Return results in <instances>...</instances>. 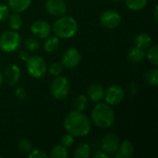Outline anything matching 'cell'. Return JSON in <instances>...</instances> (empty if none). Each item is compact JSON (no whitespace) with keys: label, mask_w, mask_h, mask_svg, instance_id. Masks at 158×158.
Listing matches in <instances>:
<instances>
[{"label":"cell","mask_w":158,"mask_h":158,"mask_svg":"<svg viewBox=\"0 0 158 158\" xmlns=\"http://www.w3.org/2000/svg\"><path fill=\"white\" fill-rule=\"evenodd\" d=\"M64 129L73 137L82 138L87 136L91 131V121L83 114L73 110L69 112L64 118Z\"/></svg>","instance_id":"1"},{"label":"cell","mask_w":158,"mask_h":158,"mask_svg":"<svg viewBox=\"0 0 158 158\" xmlns=\"http://www.w3.org/2000/svg\"><path fill=\"white\" fill-rule=\"evenodd\" d=\"M93 123L99 129L110 128L115 122V112L112 106L106 103H96L91 114Z\"/></svg>","instance_id":"2"},{"label":"cell","mask_w":158,"mask_h":158,"mask_svg":"<svg viewBox=\"0 0 158 158\" xmlns=\"http://www.w3.org/2000/svg\"><path fill=\"white\" fill-rule=\"evenodd\" d=\"M52 30L59 39H69L78 32L79 24L73 17L63 15L54 22Z\"/></svg>","instance_id":"3"},{"label":"cell","mask_w":158,"mask_h":158,"mask_svg":"<svg viewBox=\"0 0 158 158\" xmlns=\"http://www.w3.org/2000/svg\"><path fill=\"white\" fill-rule=\"evenodd\" d=\"M21 44V36L17 31H6L0 35V49L6 53L15 52Z\"/></svg>","instance_id":"4"},{"label":"cell","mask_w":158,"mask_h":158,"mask_svg":"<svg viewBox=\"0 0 158 158\" xmlns=\"http://www.w3.org/2000/svg\"><path fill=\"white\" fill-rule=\"evenodd\" d=\"M69 90L70 84L69 80L60 75L56 76L50 84V93L52 96L56 100L65 99L69 95Z\"/></svg>","instance_id":"5"},{"label":"cell","mask_w":158,"mask_h":158,"mask_svg":"<svg viewBox=\"0 0 158 158\" xmlns=\"http://www.w3.org/2000/svg\"><path fill=\"white\" fill-rule=\"evenodd\" d=\"M26 69L29 74L34 79L44 77L47 71V67L44 59L40 56H31L25 61Z\"/></svg>","instance_id":"6"},{"label":"cell","mask_w":158,"mask_h":158,"mask_svg":"<svg viewBox=\"0 0 158 158\" xmlns=\"http://www.w3.org/2000/svg\"><path fill=\"white\" fill-rule=\"evenodd\" d=\"M125 97V92L123 88L119 85L113 84L105 90L104 100L106 104L110 105L111 106L119 105Z\"/></svg>","instance_id":"7"},{"label":"cell","mask_w":158,"mask_h":158,"mask_svg":"<svg viewBox=\"0 0 158 158\" xmlns=\"http://www.w3.org/2000/svg\"><path fill=\"white\" fill-rule=\"evenodd\" d=\"M99 21L104 28L110 30L115 29L118 27L121 22V15L114 9H108L102 13L99 18Z\"/></svg>","instance_id":"8"},{"label":"cell","mask_w":158,"mask_h":158,"mask_svg":"<svg viewBox=\"0 0 158 158\" xmlns=\"http://www.w3.org/2000/svg\"><path fill=\"white\" fill-rule=\"evenodd\" d=\"M120 143L119 137L116 133H107L101 140V149L103 152L112 156L118 149Z\"/></svg>","instance_id":"9"},{"label":"cell","mask_w":158,"mask_h":158,"mask_svg":"<svg viewBox=\"0 0 158 158\" xmlns=\"http://www.w3.org/2000/svg\"><path fill=\"white\" fill-rule=\"evenodd\" d=\"M81 61V55L80 51L76 48H69L67 49L61 58V64L64 68L67 69H74L79 66Z\"/></svg>","instance_id":"10"},{"label":"cell","mask_w":158,"mask_h":158,"mask_svg":"<svg viewBox=\"0 0 158 158\" xmlns=\"http://www.w3.org/2000/svg\"><path fill=\"white\" fill-rule=\"evenodd\" d=\"M44 8L48 14L54 17H61L67 12V5L64 0H47Z\"/></svg>","instance_id":"11"},{"label":"cell","mask_w":158,"mask_h":158,"mask_svg":"<svg viewBox=\"0 0 158 158\" xmlns=\"http://www.w3.org/2000/svg\"><path fill=\"white\" fill-rule=\"evenodd\" d=\"M31 31L39 39H46L52 32V27L45 20H36L31 26Z\"/></svg>","instance_id":"12"},{"label":"cell","mask_w":158,"mask_h":158,"mask_svg":"<svg viewBox=\"0 0 158 158\" xmlns=\"http://www.w3.org/2000/svg\"><path fill=\"white\" fill-rule=\"evenodd\" d=\"M20 76H21L20 68L16 64H12L6 69L3 77L7 85L14 86L19 81Z\"/></svg>","instance_id":"13"},{"label":"cell","mask_w":158,"mask_h":158,"mask_svg":"<svg viewBox=\"0 0 158 158\" xmlns=\"http://www.w3.org/2000/svg\"><path fill=\"white\" fill-rule=\"evenodd\" d=\"M89 99L94 103H99L104 100L105 95V88L99 82H94L89 85L87 90Z\"/></svg>","instance_id":"14"},{"label":"cell","mask_w":158,"mask_h":158,"mask_svg":"<svg viewBox=\"0 0 158 158\" xmlns=\"http://www.w3.org/2000/svg\"><path fill=\"white\" fill-rule=\"evenodd\" d=\"M134 154V145L131 141L125 140L119 143L118 151L112 156L118 158H130Z\"/></svg>","instance_id":"15"},{"label":"cell","mask_w":158,"mask_h":158,"mask_svg":"<svg viewBox=\"0 0 158 158\" xmlns=\"http://www.w3.org/2000/svg\"><path fill=\"white\" fill-rule=\"evenodd\" d=\"M8 7L16 13H21L27 10L31 4V0H8Z\"/></svg>","instance_id":"16"},{"label":"cell","mask_w":158,"mask_h":158,"mask_svg":"<svg viewBox=\"0 0 158 158\" xmlns=\"http://www.w3.org/2000/svg\"><path fill=\"white\" fill-rule=\"evenodd\" d=\"M128 59L132 63H140L145 59V51L137 46H133L128 52Z\"/></svg>","instance_id":"17"},{"label":"cell","mask_w":158,"mask_h":158,"mask_svg":"<svg viewBox=\"0 0 158 158\" xmlns=\"http://www.w3.org/2000/svg\"><path fill=\"white\" fill-rule=\"evenodd\" d=\"M134 43L135 46L145 51L153 44V38L147 33H140L136 36Z\"/></svg>","instance_id":"18"},{"label":"cell","mask_w":158,"mask_h":158,"mask_svg":"<svg viewBox=\"0 0 158 158\" xmlns=\"http://www.w3.org/2000/svg\"><path fill=\"white\" fill-rule=\"evenodd\" d=\"M92 153L91 145L87 143H80L74 150L75 158H89Z\"/></svg>","instance_id":"19"},{"label":"cell","mask_w":158,"mask_h":158,"mask_svg":"<svg viewBox=\"0 0 158 158\" xmlns=\"http://www.w3.org/2000/svg\"><path fill=\"white\" fill-rule=\"evenodd\" d=\"M88 104H89L88 97L84 94H80L76 96L73 100V108L76 111L83 112L87 109Z\"/></svg>","instance_id":"20"},{"label":"cell","mask_w":158,"mask_h":158,"mask_svg":"<svg viewBox=\"0 0 158 158\" xmlns=\"http://www.w3.org/2000/svg\"><path fill=\"white\" fill-rule=\"evenodd\" d=\"M59 38L57 36L47 37L44 44V49L47 53H54L59 47Z\"/></svg>","instance_id":"21"},{"label":"cell","mask_w":158,"mask_h":158,"mask_svg":"<svg viewBox=\"0 0 158 158\" xmlns=\"http://www.w3.org/2000/svg\"><path fill=\"white\" fill-rule=\"evenodd\" d=\"M7 19H8V26H9L10 30L18 31L21 28L23 20H22V18L19 15V13L14 12L11 15H8Z\"/></svg>","instance_id":"22"},{"label":"cell","mask_w":158,"mask_h":158,"mask_svg":"<svg viewBox=\"0 0 158 158\" xmlns=\"http://www.w3.org/2000/svg\"><path fill=\"white\" fill-rule=\"evenodd\" d=\"M145 58L155 67L158 66V46L157 44H152L147 50H145Z\"/></svg>","instance_id":"23"},{"label":"cell","mask_w":158,"mask_h":158,"mask_svg":"<svg viewBox=\"0 0 158 158\" xmlns=\"http://www.w3.org/2000/svg\"><path fill=\"white\" fill-rule=\"evenodd\" d=\"M144 81L151 86H157L158 85V69L156 67L154 69H148L143 75Z\"/></svg>","instance_id":"24"},{"label":"cell","mask_w":158,"mask_h":158,"mask_svg":"<svg viewBox=\"0 0 158 158\" xmlns=\"http://www.w3.org/2000/svg\"><path fill=\"white\" fill-rule=\"evenodd\" d=\"M126 6L131 11H141L147 6V0H124Z\"/></svg>","instance_id":"25"},{"label":"cell","mask_w":158,"mask_h":158,"mask_svg":"<svg viewBox=\"0 0 158 158\" xmlns=\"http://www.w3.org/2000/svg\"><path fill=\"white\" fill-rule=\"evenodd\" d=\"M69 154H68L67 147H65L61 143L55 145L51 149L50 154H49V156L51 158H67Z\"/></svg>","instance_id":"26"},{"label":"cell","mask_w":158,"mask_h":158,"mask_svg":"<svg viewBox=\"0 0 158 158\" xmlns=\"http://www.w3.org/2000/svg\"><path fill=\"white\" fill-rule=\"evenodd\" d=\"M18 148L23 154H29L32 150V143L30 140L22 138L18 142Z\"/></svg>","instance_id":"27"},{"label":"cell","mask_w":158,"mask_h":158,"mask_svg":"<svg viewBox=\"0 0 158 158\" xmlns=\"http://www.w3.org/2000/svg\"><path fill=\"white\" fill-rule=\"evenodd\" d=\"M24 44H25V47L31 52H35L40 48V43L38 42L37 39L32 38V37L27 38Z\"/></svg>","instance_id":"28"},{"label":"cell","mask_w":158,"mask_h":158,"mask_svg":"<svg viewBox=\"0 0 158 158\" xmlns=\"http://www.w3.org/2000/svg\"><path fill=\"white\" fill-rule=\"evenodd\" d=\"M63 69H64V67L61 64V62H53V63L50 64V66L48 68V70H49L51 75L56 77V76H58V75H60L62 73Z\"/></svg>","instance_id":"29"},{"label":"cell","mask_w":158,"mask_h":158,"mask_svg":"<svg viewBox=\"0 0 158 158\" xmlns=\"http://www.w3.org/2000/svg\"><path fill=\"white\" fill-rule=\"evenodd\" d=\"M74 142H75L74 137H73L71 134L68 133V132H67L66 134H64V135L61 137V144L64 145V146L67 147V148L72 146L73 143H74Z\"/></svg>","instance_id":"30"},{"label":"cell","mask_w":158,"mask_h":158,"mask_svg":"<svg viewBox=\"0 0 158 158\" xmlns=\"http://www.w3.org/2000/svg\"><path fill=\"white\" fill-rule=\"evenodd\" d=\"M29 158H47V154L41 149H32L29 154Z\"/></svg>","instance_id":"31"},{"label":"cell","mask_w":158,"mask_h":158,"mask_svg":"<svg viewBox=\"0 0 158 158\" xmlns=\"http://www.w3.org/2000/svg\"><path fill=\"white\" fill-rule=\"evenodd\" d=\"M9 15V7L6 5L0 3V21L6 20Z\"/></svg>","instance_id":"32"},{"label":"cell","mask_w":158,"mask_h":158,"mask_svg":"<svg viewBox=\"0 0 158 158\" xmlns=\"http://www.w3.org/2000/svg\"><path fill=\"white\" fill-rule=\"evenodd\" d=\"M15 95L17 96V98H19V100H23L24 97L26 96V93H25V90L21 87H19L16 89V92H15Z\"/></svg>","instance_id":"33"},{"label":"cell","mask_w":158,"mask_h":158,"mask_svg":"<svg viewBox=\"0 0 158 158\" xmlns=\"http://www.w3.org/2000/svg\"><path fill=\"white\" fill-rule=\"evenodd\" d=\"M19 58L22 61H26L29 58V54L26 51H20L19 53Z\"/></svg>","instance_id":"34"},{"label":"cell","mask_w":158,"mask_h":158,"mask_svg":"<svg viewBox=\"0 0 158 158\" xmlns=\"http://www.w3.org/2000/svg\"><path fill=\"white\" fill-rule=\"evenodd\" d=\"M109 158L110 156L107 155V154H106L105 152H101V153H98V154H96L95 156H94V158Z\"/></svg>","instance_id":"35"},{"label":"cell","mask_w":158,"mask_h":158,"mask_svg":"<svg viewBox=\"0 0 158 158\" xmlns=\"http://www.w3.org/2000/svg\"><path fill=\"white\" fill-rule=\"evenodd\" d=\"M158 7L157 6H155V9H154V18H155V19H156V21H157V19H158Z\"/></svg>","instance_id":"36"},{"label":"cell","mask_w":158,"mask_h":158,"mask_svg":"<svg viewBox=\"0 0 158 158\" xmlns=\"http://www.w3.org/2000/svg\"><path fill=\"white\" fill-rule=\"evenodd\" d=\"M3 81H4V77H3V74L0 72V87L3 84Z\"/></svg>","instance_id":"37"},{"label":"cell","mask_w":158,"mask_h":158,"mask_svg":"<svg viewBox=\"0 0 158 158\" xmlns=\"http://www.w3.org/2000/svg\"><path fill=\"white\" fill-rule=\"evenodd\" d=\"M112 2H115V3H120V2H122V1H124V0H111Z\"/></svg>","instance_id":"38"},{"label":"cell","mask_w":158,"mask_h":158,"mask_svg":"<svg viewBox=\"0 0 158 158\" xmlns=\"http://www.w3.org/2000/svg\"><path fill=\"white\" fill-rule=\"evenodd\" d=\"M0 158H2V156H0Z\"/></svg>","instance_id":"39"}]
</instances>
